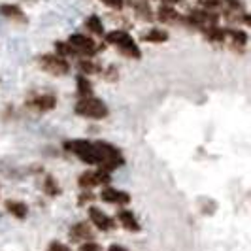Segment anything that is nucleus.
I'll return each instance as SVG.
<instances>
[{
	"label": "nucleus",
	"instance_id": "nucleus-1",
	"mask_svg": "<svg viewBox=\"0 0 251 251\" xmlns=\"http://www.w3.org/2000/svg\"><path fill=\"white\" fill-rule=\"evenodd\" d=\"M95 150H97V166L104 172L112 174L113 170H117L125 164L123 153L108 142H102V140L95 142Z\"/></svg>",
	"mask_w": 251,
	"mask_h": 251
},
{
	"label": "nucleus",
	"instance_id": "nucleus-2",
	"mask_svg": "<svg viewBox=\"0 0 251 251\" xmlns=\"http://www.w3.org/2000/svg\"><path fill=\"white\" fill-rule=\"evenodd\" d=\"M106 42L115 46L128 59H140L142 57V51H140L136 40L130 36L128 32H125V30H112V32H108L106 34Z\"/></svg>",
	"mask_w": 251,
	"mask_h": 251
},
{
	"label": "nucleus",
	"instance_id": "nucleus-3",
	"mask_svg": "<svg viewBox=\"0 0 251 251\" xmlns=\"http://www.w3.org/2000/svg\"><path fill=\"white\" fill-rule=\"evenodd\" d=\"M75 113L87 119H104L108 115V106L97 97H85L75 102Z\"/></svg>",
	"mask_w": 251,
	"mask_h": 251
},
{
	"label": "nucleus",
	"instance_id": "nucleus-4",
	"mask_svg": "<svg viewBox=\"0 0 251 251\" xmlns=\"http://www.w3.org/2000/svg\"><path fill=\"white\" fill-rule=\"evenodd\" d=\"M64 150L68 153H74L83 163L97 164V150H95V142H91V140H66Z\"/></svg>",
	"mask_w": 251,
	"mask_h": 251
},
{
	"label": "nucleus",
	"instance_id": "nucleus-5",
	"mask_svg": "<svg viewBox=\"0 0 251 251\" xmlns=\"http://www.w3.org/2000/svg\"><path fill=\"white\" fill-rule=\"evenodd\" d=\"M183 23L204 32V30H208L219 23V15H217V12H210V10H193L189 15L183 17Z\"/></svg>",
	"mask_w": 251,
	"mask_h": 251
},
{
	"label": "nucleus",
	"instance_id": "nucleus-6",
	"mask_svg": "<svg viewBox=\"0 0 251 251\" xmlns=\"http://www.w3.org/2000/svg\"><path fill=\"white\" fill-rule=\"evenodd\" d=\"M68 46L74 51V57H93L104 48V46H99L93 38L85 36V34H72L68 38Z\"/></svg>",
	"mask_w": 251,
	"mask_h": 251
},
{
	"label": "nucleus",
	"instance_id": "nucleus-7",
	"mask_svg": "<svg viewBox=\"0 0 251 251\" xmlns=\"http://www.w3.org/2000/svg\"><path fill=\"white\" fill-rule=\"evenodd\" d=\"M38 64H40L42 70H46L51 75H57V77L59 75H66L70 72L68 61L64 57H61V55H57V53H46V55H42L38 59Z\"/></svg>",
	"mask_w": 251,
	"mask_h": 251
},
{
	"label": "nucleus",
	"instance_id": "nucleus-8",
	"mask_svg": "<svg viewBox=\"0 0 251 251\" xmlns=\"http://www.w3.org/2000/svg\"><path fill=\"white\" fill-rule=\"evenodd\" d=\"M112 183V174L104 172V170H91V172H83L81 176L77 177V185L81 189H93L95 187H106Z\"/></svg>",
	"mask_w": 251,
	"mask_h": 251
},
{
	"label": "nucleus",
	"instance_id": "nucleus-9",
	"mask_svg": "<svg viewBox=\"0 0 251 251\" xmlns=\"http://www.w3.org/2000/svg\"><path fill=\"white\" fill-rule=\"evenodd\" d=\"M55 106H57V99H55V95H51V93L32 95V97L26 100V108H30V110L40 112V113L51 112Z\"/></svg>",
	"mask_w": 251,
	"mask_h": 251
},
{
	"label": "nucleus",
	"instance_id": "nucleus-10",
	"mask_svg": "<svg viewBox=\"0 0 251 251\" xmlns=\"http://www.w3.org/2000/svg\"><path fill=\"white\" fill-rule=\"evenodd\" d=\"M89 219H91V223L97 226L99 230L102 232H108V230H113L115 228V221H113L112 217L108 214H104L100 208H95V206H91L89 208Z\"/></svg>",
	"mask_w": 251,
	"mask_h": 251
},
{
	"label": "nucleus",
	"instance_id": "nucleus-11",
	"mask_svg": "<svg viewBox=\"0 0 251 251\" xmlns=\"http://www.w3.org/2000/svg\"><path fill=\"white\" fill-rule=\"evenodd\" d=\"M100 199L104 202H108V204H119V206H125V204L130 202V195L125 193V191H119V189L106 185V187L102 189Z\"/></svg>",
	"mask_w": 251,
	"mask_h": 251
},
{
	"label": "nucleus",
	"instance_id": "nucleus-12",
	"mask_svg": "<svg viewBox=\"0 0 251 251\" xmlns=\"http://www.w3.org/2000/svg\"><path fill=\"white\" fill-rule=\"evenodd\" d=\"M70 238L75 242H87L93 240V228L87 221H81V223H75L70 226Z\"/></svg>",
	"mask_w": 251,
	"mask_h": 251
},
{
	"label": "nucleus",
	"instance_id": "nucleus-13",
	"mask_svg": "<svg viewBox=\"0 0 251 251\" xmlns=\"http://www.w3.org/2000/svg\"><path fill=\"white\" fill-rule=\"evenodd\" d=\"M115 223H119V225L123 226L125 230H128V232H140V230H142V226H140L138 219L134 217V214H132V212H126V210L117 214V221H115Z\"/></svg>",
	"mask_w": 251,
	"mask_h": 251
},
{
	"label": "nucleus",
	"instance_id": "nucleus-14",
	"mask_svg": "<svg viewBox=\"0 0 251 251\" xmlns=\"http://www.w3.org/2000/svg\"><path fill=\"white\" fill-rule=\"evenodd\" d=\"M225 42H228L234 50H240L248 44V34L244 30H234V28H225Z\"/></svg>",
	"mask_w": 251,
	"mask_h": 251
},
{
	"label": "nucleus",
	"instance_id": "nucleus-15",
	"mask_svg": "<svg viewBox=\"0 0 251 251\" xmlns=\"http://www.w3.org/2000/svg\"><path fill=\"white\" fill-rule=\"evenodd\" d=\"M128 4L134 8V12L144 21H153V10L148 0H128Z\"/></svg>",
	"mask_w": 251,
	"mask_h": 251
},
{
	"label": "nucleus",
	"instance_id": "nucleus-16",
	"mask_svg": "<svg viewBox=\"0 0 251 251\" xmlns=\"http://www.w3.org/2000/svg\"><path fill=\"white\" fill-rule=\"evenodd\" d=\"M0 13H2L4 17H8V19H12V21H17V23H25L26 21L25 13L21 12V8H19V6H13V4H4V6H0Z\"/></svg>",
	"mask_w": 251,
	"mask_h": 251
},
{
	"label": "nucleus",
	"instance_id": "nucleus-17",
	"mask_svg": "<svg viewBox=\"0 0 251 251\" xmlns=\"http://www.w3.org/2000/svg\"><path fill=\"white\" fill-rule=\"evenodd\" d=\"M157 15H159V19H161L163 23H170V25H174V23H183V17H179V13L174 12L170 6H161Z\"/></svg>",
	"mask_w": 251,
	"mask_h": 251
},
{
	"label": "nucleus",
	"instance_id": "nucleus-18",
	"mask_svg": "<svg viewBox=\"0 0 251 251\" xmlns=\"http://www.w3.org/2000/svg\"><path fill=\"white\" fill-rule=\"evenodd\" d=\"M77 66H79L81 74H85V75L99 74V72L102 70L100 64H97L95 61H91V57H79V63H77Z\"/></svg>",
	"mask_w": 251,
	"mask_h": 251
},
{
	"label": "nucleus",
	"instance_id": "nucleus-19",
	"mask_svg": "<svg viewBox=\"0 0 251 251\" xmlns=\"http://www.w3.org/2000/svg\"><path fill=\"white\" fill-rule=\"evenodd\" d=\"M77 97H79V99L93 97V83L89 81L85 74L77 75Z\"/></svg>",
	"mask_w": 251,
	"mask_h": 251
},
{
	"label": "nucleus",
	"instance_id": "nucleus-20",
	"mask_svg": "<svg viewBox=\"0 0 251 251\" xmlns=\"http://www.w3.org/2000/svg\"><path fill=\"white\" fill-rule=\"evenodd\" d=\"M6 210H8L13 217H17V219H25L26 212H28L25 204H23V202H19V201H8L6 202Z\"/></svg>",
	"mask_w": 251,
	"mask_h": 251
},
{
	"label": "nucleus",
	"instance_id": "nucleus-21",
	"mask_svg": "<svg viewBox=\"0 0 251 251\" xmlns=\"http://www.w3.org/2000/svg\"><path fill=\"white\" fill-rule=\"evenodd\" d=\"M144 42H153V44H161V42H166L168 40V32L166 30H161V28H151L150 32H146L142 36Z\"/></svg>",
	"mask_w": 251,
	"mask_h": 251
},
{
	"label": "nucleus",
	"instance_id": "nucleus-22",
	"mask_svg": "<svg viewBox=\"0 0 251 251\" xmlns=\"http://www.w3.org/2000/svg\"><path fill=\"white\" fill-rule=\"evenodd\" d=\"M85 26L95 36H104V26H102V21L99 15H89L87 21H85Z\"/></svg>",
	"mask_w": 251,
	"mask_h": 251
},
{
	"label": "nucleus",
	"instance_id": "nucleus-23",
	"mask_svg": "<svg viewBox=\"0 0 251 251\" xmlns=\"http://www.w3.org/2000/svg\"><path fill=\"white\" fill-rule=\"evenodd\" d=\"M44 193H46L48 197H57V195L61 193L59 183H57V179H55L53 176H46V181H44Z\"/></svg>",
	"mask_w": 251,
	"mask_h": 251
},
{
	"label": "nucleus",
	"instance_id": "nucleus-24",
	"mask_svg": "<svg viewBox=\"0 0 251 251\" xmlns=\"http://www.w3.org/2000/svg\"><path fill=\"white\" fill-rule=\"evenodd\" d=\"M93 201H95L93 191H91V189H81V195H79V199H77L79 206H85V204H89V202H93Z\"/></svg>",
	"mask_w": 251,
	"mask_h": 251
},
{
	"label": "nucleus",
	"instance_id": "nucleus-25",
	"mask_svg": "<svg viewBox=\"0 0 251 251\" xmlns=\"http://www.w3.org/2000/svg\"><path fill=\"white\" fill-rule=\"evenodd\" d=\"M79 251H100V246L93 240H87V242H81V248Z\"/></svg>",
	"mask_w": 251,
	"mask_h": 251
},
{
	"label": "nucleus",
	"instance_id": "nucleus-26",
	"mask_svg": "<svg viewBox=\"0 0 251 251\" xmlns=\"http://www.w3.org/2000/svg\"><path fill=\"white\" fill-rule=\"evenodd\" d=\"M102 4H106V6H110L113 10H121L123 6H125V0H100Z\"/></svg>",
	"mask_w": 251,
	"mask_h": 251
},
{
	"label": "nucleus",
	"instance_id": "nucleus-27",
	"mask_svg": "<svg viewBox=\"0 0 251 251\" xmlns=\"http://www.w3.org/2000/svg\"><path fill=\"white\" fill-rule=\"evenodd\" d=\"M50 251H72L68 246H64L61 242H51L50 244Z\"/></svg>",
	"mask_w": 251,
	"mask_h": 251
},
{
	"label": "nucleus",
	"instance_id": "nucleus-28",
	"mask_svg": "<svg viewBox=\"0 0 251 251\" xmlns=\"http://www.w3.org/2000/svg\"><path fill=\"white\" fill-rule=\"evenodd\" d=\"M110 251H126L125 248H121V246H112L110 248Z\"/></svg>",
	"mask_w": 251,
	"mask_h": 251
},
{
	"label": "nucleus",
	"instance_id": "nucleus-29",
	"mask_svg": "<svg viewBox=\"0 0 251 251\" xmlns=\"http://www.w3.org/2000/svg\"><path fill=\"white\" fill-rule=\"evenodd\" d=\"M161 2H168V4H176V2H179V0H161Z\"/></svg>",
	"mask_w": 251,
	"mask_h": 251
}]
</instances>
